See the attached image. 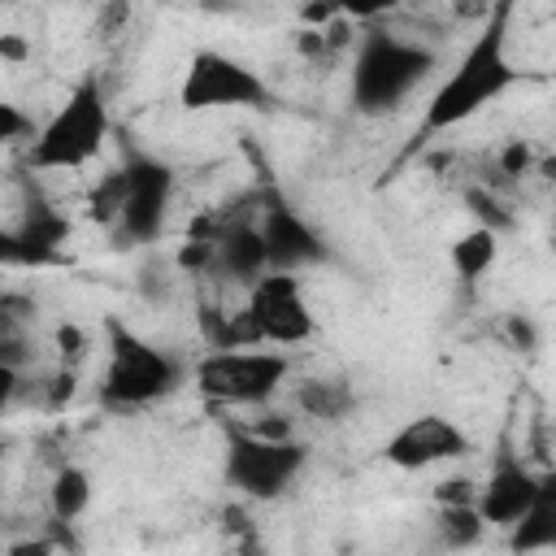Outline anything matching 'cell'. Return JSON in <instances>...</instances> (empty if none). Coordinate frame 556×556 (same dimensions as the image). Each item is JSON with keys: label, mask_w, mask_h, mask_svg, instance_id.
<instances>
[{"label": "cell", "mask_w": 556, "mask_h": 556, "mask_svg": "<svg viewBox=\"0 0 556 556\" xmlns=\"http://www.w3.org/2000/svg\"><path fill=\"white\" fill-rule=\"evenodd\" d=\"M109 139V104L100 91V78L87 74L65 104L35 130L30 139V165L35 169H83L104 152Z\"/></svg>", "instance_id": "277c9868"}, {"label": "cell", "mask_w": 556, "mask_h": 556, "mask_svg": "<svg viewBox=\"0 0 556 556\" xmlns=\"http://www.w3.org/2000/svg\"><path fill=\"white\" fill-rule=\"evenodd\" d=\"M200 330L208 339V348H256L261 334L248 317V308L222 313V308H200Z\"/></svg>", "instance_id": "ac0fdd59"}, {"label": "cell", "mask_w": 556, "mask_h": 556, "mask_svg": "<svg viewBox=\"0 0 556 556\" xmlns=\"http://www.w3.org/2000/svg\"><path fill=\"white\" fill-rule=\"evenodd\" d=\"M295 400H300V408H304L308 417H317V421H339V417L352 408V391H348V382H339V378H308V382H300Z\"/></svg>", "instance_id": "d6986e66"}, {"label": "cell", "mask_w": 556, "mask_h": 556, "mask_svg": "<svg viewBox=\"0 0 556 556\" xmlns=\"http://www.w3.org/2000/svg\"><path fill=\"white\" fill-rule=\"evenodd\" d=\"M539 482H543V473H534L521 460V452L508 439H500V447L491 456V469H486V482L473 486V508H478L482 526L508 530L530 508V500L539 495Z\"/></svg>", "instance_id": "30bf717a"}, {"label": "cell", "mask_w": 556, "mask_h": 556, "mask_svg": "<svg viewBox=\"0 0 556 556\" xmlns=\"http://www.w3.org/2000/svg\"><path fill=\"white\" fill-rule=\"evenodd\" d=\"M291 374L287 352L256 348H208V356L195 361L191 378L204 400L213 404H265Z\"/></svg>", "instance_id": "8992f818"}, {"label": "cell", "mask_w": 556, "mask_h": 556, "mask_svg": "<svg viewBox=\"0 0 556 556\" xmlns=\"http://www.w3.org/2000/svg\"><path fill=\"white\" fill-rule=\"evenodd\" d=\"M256 230H261L269 269L300 274V269H313V265H326L330 261V243L282 195H265V208H261Z\"/></svg>", "instance_id": "8fae6325"}, {"label": "cell", "mask_w": 556, "mask_h": 556, "mask_svg": "<svg viewBox=\"0 0 556 556\" xmlns=\"http://www.w3.org/2000/svg\"><path fill=\"white\" fill-rule=\"evenodd\" d=\"M508 547L513 552H539V547H556V473H543L539 495L530 500V508L508 526Z\"/></svg>", "instance_id": "5bb4252c"}, {"label": "cell", "mask_w": 556, "mask_h": 556, "mask_svg": "<svg viewBox=\"0 0 556 556\" xmlns=\"http://www.w3.org/2000/svg\"><path fill=\"white\" fill-rule=\"evenodd\" d=\"M122 191H126V178H122V169H113V174H104L100 182H96V191H91V217L100 222V226H113L117 222V208H122Z\"/></svg>", "instance_id": "7402d4cb"}, {"label": "cell", "mask_w": 556, "mask_h": 556, "mask_svg": "<svg viewBox=\"0 0 556 556\" xmlns=\"http://www.w3.org/2000/svg\"><path fill=\"white\" fill-rule=\"evenodd\" d=\"M460 456H469V434L443 413H417L382 443V460L395 469H430Z\"/></svg>", "instance_id": "7c38bea8"}, {"label": "cell", "mask_w": 556, "mask_h": 556, "mask_svg": "<svg viewBox=\"0 0 556 556\" xmlns=\"http://www.w3.org/2000/svg\"><path fill=\"white\" fill-rule=\"evenodd\" d=\"M104 352L109 356L100 374V400L109 408H148L182 382L178 361L148 343L139 330H130L122 317L104 321Z\"/></svg>", "instance_id": "3957f363"}, {"label": "cell", "mask_w": 556, "mask_h": 556, "mask_svg": "<svg viewBox=\"0 0 556 556\" xmlns=\"http://www.w3.org/2000/svg\"><path fill=\"white\" fill-rule=\"evenodd\" d=\"M434 65H439L434 48L404 39L395 30H365L352 56V104L369 117L391 113L434 74Z\"/></svg>", "instance_id": "7a4b0ae2"}, {"label": "cell", "mask_w": 556, "mask_h": 556, "mask_svg": "<svg viewBox=\"0 0 556 556\" xmlns=\"http://www.w3.org/2000/svg\"><path fill=\"white\" fill-rule=\"evenodd\" d=\"M434 500L439 504H473V486L465 478H447V482L434 486Z\"/></svg>", "instance_id": "484cf974"}, {"label": "cell", "mask_w": 556, "mask_h": 556, "mask_svg": "<svg viewBox=\"0 0 556 556\" xmlns=\"http://www.w3.org/2000/svg\"><path fill=\"white\" fill-rule=\"evenodd\" d=\"M48 504H52V517L56 521H78L91 508V473L78 469V465H61L56 478H52Z\"/></svg>", "instance_id": "e0dca14e"}, {"label": "cell", "mask_w": 556, "mask_h": 556, "mask_svg": "<svg viewBox=\"0 0 556 556\" xmlns=\"http://www.w3.org/2000/svg\"><path fill=\"white\" fill-rule=\"evenodd\" d=\"M495 256H500V235H495L491 226H473V230H465V235L452 243V269H456L465 282L482 278V274L495 265Z\"/></svg>", "instance_id": "2e32d148"}, {"label": "cell", "mask_w": 556, "mask_h": 556, "mask_svg": "<svg viewBox=\"0 0 556 556\" xmlns=\"http://www.w3.org/2000/svg\"><path fill=\"white\" fill-rule=\"evenodd\" d=\"M274 96L265 87V78L243 65L230 52L217 48H200L187 61V74L178 83V109L187 113H213V109H269Z\"/></svg>", "instance_id": "52a82bcc"}, {"label": "cell", "mask_w": 556, "mask_h": 556, "mask_svg": "<svg viewBox=\"0 0 556 556\" xmlns=\"http://www.w3.org/2000/svg\"><path fill=\"white\" fill-rule=\"evenodd\" d=\"M17 387H22V369H17V365H9V361H0V417L9 413V404H13Z\"/></svg>", "instance_id": "83f0119b"}, {"label": "cell", "mask_w": 556, "mask_h": 556, "mask_svg": "<svg viewBox=\"0 0 556 556\" xmlns=\"http://www.w3.org/2000/svg\"><path fill=\"white\" fill-rule=\"evenodd\" d=\"M35 300L22 291H0V361L26 365L30 361V321H35Z\"/></svg>", "instance_id": "9a60e30c"}, {"label": "cell", "mask_w": 556, "mask_h": 556, "mask_svg": "<svg viewBox=\"0 0 556 556\" xmlns=\"http://www.w3.org/2000/svg\"><path fill=\"white\" fill-rule=\"evenodd\" d=\"M126 191H122V208H117V239L122 243H152L165 230L169 217V195H174V169L152 156V152H135L122 165Z\"/></svg>", "instance_id": "ba28073f"}, {"label": "cell", "mask_w": 556, "mask_h": 556, "mask_svg": "<svg viewBox=\"0 0 556 556\" xmlns=\"http://www.w3.org/2000/svg\"><path fill=\"white\" fill-rule=\"evenodd\" d=\"M0 56H4V61H22V56H26V43L13 39V35H0Z\"/></svg>", "instance_id": "f1b7e54d"}, {"label": "cell", "mask_w": 556, "mask_h": 556, "mask_svg": "<svg viewBox=\"0 0 556 556\" xmlns=\"http://www.w3.org/2000/svg\"><path fill=\"white\" fill-rule=\"evenodd\" d=\"M248 317L261 334V343L274 348H295L304 339H313V313L304 300V287L295 274L287 269H265L261 278L248 282Z\"/></svg>", "instance_id": "9c48e42d"}, {"label": "cell", "mask_w": 556, "mask_h": 556, "mask_svg": "<svg viewBox=\"0 0 556 556\" xmlns=\"http://www.w3.org/2000/svg\"><path fill=\"white\" fill-rule=\"evenodd\" d=\"M530 143H521V139H513L504 152H500V174H508V178H517V174H526L530 169Z\"/></svg>", "instance_id": "d4e9b609"}, {"label": "cell", "mask_w": 556, "mask_h": 556, "mask_svg": "<svg viewBox=\"0 0 556 556\" xmlns=\"http://www.w3.org/2000/svg\"><path fill=\"white\" fill-rule=\"evenodd\" d=\"M22 135H30V117L17 109V104H9V100H0V148H9V143H17Z\"/></svg>", "instance_id": "cb8c5ba5"}, {"label": "cell", "mask_w": 556, "mask_h": 556, "mask_svg": "<svg viewBox=\"0 0 556 556\" xmlns=\"http://www.w3.org/2000/svg\"><path fill=\"white\" fill-rule=\"evenodd\" d=\"M404 0H321L326 13H339L348 22H374V17H387L391 9H400Z\"/></svg>", "instance_id": "603a6c76"}, {"label": "cell", "mask_w": 556, "mask_h": 556, "mask_svg": "<svg viewBox=\"0 0 556 556\" xmlns=\"http://www.w3.org/2000/svg\"><path fill=\"white\" fill-rule=\"evenodd\" d=\"M508 22H513V0H495L473 43L460 52L452 74L434 87L421 117V135H439L469 122L491 100H500L513 83H521V70L508 61Z\"/></svg>", "instance_id": "6da1fadb"}, {"label": "cell", "mask_w": 556, "mask_h": 556, "mask_svg": "<svg viewBox=\"0 0 556 556\" xmlns=\"http://www.w3.org/2000/svg\"><path fill=\"white\" fill-rule=\"evenodd\" d=\"M0 265L4 269H48V265H65V256L35 248L30 239L17 235V226H0Z\"/></svg>", "instance_id": "ffe728a7"}, {"label": "cell", "mask_w": 556, "mask_h": 556, "mask_svg": "<svg viewBox=\"0 0 556 556\" xmlns=\"http://www.w3.org/2000/svg\"><path fill=\"white\" fill-rule=\"evenodd\" d=\"M439 543L443 547H469L482 534V517L473 504H439Z\"/></svg>", "instance_id": "44dd1931"}, {"label": "cell", "mask_w": 556, "mask_h": 556, "mask_svg": "<svg viewBox=\"0 0 556 556\" xmlns=\"http://www.w3.org/2000/svg\"><path fill=\"white\" fill-rule=\"evenodd\" d=\"M56 343H61V365H70V361H78L83 356V330L78 326H56Z\"/></svg>", "instance_id": "4316f807"}, {"label": "cell", "mask_w": 556, "mask_h": 556, "mask_svg": "<svg viewBox=\"0 0 556 556\" xmlns=\"http://www.w3.org/2000/svg\"><path fill=\"white\" fill-rule=\"evenodd\" d=\"M265 269H269V261H265V243H261L256 222H248L243 213H230L222 235L213 239V274H226L235 282H252Z\"/></svg>", "instance_id": "4fadbf2b"}, {"label": "cell", "mask_w": 556, "mask_h": 556, "mask_svg": "<svg viewBox=\"0 0 556 556\" xmlns=\"http://www.w3.org/2000/svg\"><path fill=\"white\" fill-rule=\"evenodd\" d=\"M308 465V447L287 434H265V430H239L226 426V482L243 500H278L300 469Z\"/></svg>", "instance_id": "5b68a950"}]
</instances>
